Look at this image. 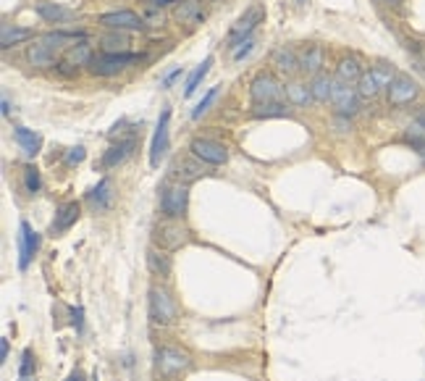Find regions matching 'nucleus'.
Returning a JSON list of instances; mask_svg holds the SVG:
<instances>
[{
    "label": "nucleus",
    "mask_w": 425,
    "mask_h": 381,
    "mask_svg": "<svg viewBox=\"0 0 425 381\" xmlns=\"http://www.w3.org/2000/svg\"><path fill=\"white\" fill-rule=\"evenodd\" d=\"M155 368L160 376H178L192 368V358H189V352L178 350V347H160L155 352Z\"/></svg>",
    "instance_id": "39448f33"
},
{
    "label": "nucleus",
    "mask_w": 425,
    "mask_h": 381,
    "mask_svg": "<svg viewBox=\"0 0 425 381\" xmlns=\"http://www.w3.org/2000/svg\"><path fill=\"white\" fill-rule=\"evenodd\" d=\"M19 381H34V379H30V376H19Z\"/></svg>",
    "instance_id": "3c124183"
},
{
    "label": "nucleus",
    "mask_w": 425,
    "mask_h": 381,
    "mask_svg": "<svg viewBox=\"0 0 425 381\" xmlns=\"http://www.w3.org/2000/svg\"><path fill=\"white\" fill-rule=\"evenodd\" d=\"M284 92H287L289 103H294V105H307L310 101H315L310 84H305V82H289L287 87H284Z\"/></svg>",
    "instance_id": "cd10ccee"
},
{
    "label": "nucleus",
    "mask_w": 425,
    "mask_h": 381,
    "mask_svg": "<svg viewBox=\"0 0 425 381\" xmlns=\"http://www.w3.org/2000/svg\"><path fill=\"white\" fill-rule=\"evenodd\" d=\"M8 113H11V103L3 101V116H8Z\"/></svg>",
    "instance_id": "8fccbe9b"
},
{
    "label": "nucleus",
    "mask_w": 425,
    "mask_h": 381,
    "mask_svg": "<svg viewBox=\"0 0 425 381\" xmlns=\"http://www.w3.org/2000/svg\"><path fill=\"white\" fill-rule=\"evenodd\" d=\"M187 208H189L187 184H181V181L163 184V192H160V211L166 213L169 219H184Z\"/></svg>",
    "instance_id": "20e7f679"
},
{
    "label": "nucleus",
    "mask_w": 425,
    "mask_h": 381,
    "mask_svg": "<svg viewBox=\"0 0 425 381\" xmlns=\"http://www.w3.org/2000/svg\"><path fill=\"white\" fill-rule=\"evenodd\" d=\"M331 101H334V105H336V110L341 113V116H355L357 110H360V92H357V87H352V84H344V82L334 79V92H331Z\"/></svg>",
    "instance_id": "9d476101"
},
{
    "label": "nucleus",
    "mask_w": 425,
    "mask_h": 381,
    "mask_svg": "<svg viewBox=\"0 0 425 381\" xmlns=\"http://www.w3.org/2000/svg\"><path fill=\"white\" fill-rule=\"evenodd\" d=\"M32 34L34 32L32 30H24V27H11V24H3L0 27V45L8 51V48H13V45H21V42L32 40Z\"/></svg>",
    "instance_id": "5701e85b"
},
{
    "label": "nucleus",
    "mask_w": 425,
    "mask_h": 381,
    "mask_svg": "<svg viewBox=\"0 0 425 381\" xmlns=\"http://www.w3.org/2000/svg\"><path fill=\"white\" fill-rule=\"evenodd\" d=\"M134 150H137V137H129V140L108 148L105 155H103V169H116V166H121V163L129 161V158L134 155Z\"/></svg>",
    "instance_id": "2eb2a0df"
},
{
    "label": "nucleus",
    "mask_w": 425,
    "mask_h": 381,
    "mask_svg": "<svg viewBox=\"0 0 425 381\" xmlns=\"http://www.w3.org/2000/svg\"><path fill=\"white\" fill-rule=\"evenodd\" d=\"M376 3H381V6H388V8H399L405 0H376Z\"/></svg>",
    "instance_id": "49530a36"
},
{
    "label": "nucleus",
    "mask_w": 425,
    "mask_h": 381,
    "mask_svg": "<svg viewBox=\"0 0 425 381\" xmlns=\"http://www.w3.org/2000/svg\"><path fill=\"white\" fill-rule=\"evenodd\" d=\"M263 19H266V6L263 3H255V6H249L242 16L237 19V24L231 27V32H228L226 37V45L234 51L237 45H242V42L247 40V37H252V32L263 24Z\"/></svg>",
    "instance_id": "f257e3e1"
},
{
    "label": "nucleus",
    "mask_w": 425,
    "mask_h": 381,
    "mask_svg": "<svg viewBox=\"0 0 425 381\" xmlns=\"http://www.w3.org/2000/svg\"><path fill=\"white\" fill-rule=\"evenodd\" d=\"M216 98H218V87H213V90H210L208 95H205V98H202V101L195 105V110H192V119H200L202 113H208L210 105H213V101H216Z\"/></svg>",
    "instance_id": "c9c22d12"
},
{
    "label": "nucleus",
    "mask_w": 425,
    "mask_h": 381,
    "mask_svg": "<svg viewBox=\"0 0 425 381\" xmlns=\"http://www.w3.org/2000/svg\"><path fill=\"white\" fill-rule=\"evenodd\" d=\"M189 240V231L176 224V221H166V224H160L158 229H155V242H158L163 250H178L181 245H187Z\"/></svg>",
    "instance_id": "9b49d317"
},
{
    "label": "nucleus",
    "mask_w": 425,
    "mask_h": 381,
    "mask_svg": "<svg viewBox=\"0 0 425 381\" xmlns=\"http://www.w3.org/2000/svg\"><path fill=\"white\" fill-rule=\"evenodd\" d=\"M310 90H313V98H315L318 103H326L331 101V92H334V79L328 77V74H315L313 77V82H310Z\"/></svg>",
    "instance_id": "bb28decb"
},
{
    "label": "nucleus",
    "mask_w": 425,
    "mask_h": 381,
    "mask_svg": "<svg viewBox=\"0 0 425 381\" xmlns=\"http://www.w3.org/2000/svg\"><path fill=\"white\" fill-rule=\"evenodd\" d=\"M100 24H105L108 30H119V32L145 30V19L137 16L134 11H110V13H103V16H100Z\"/></svg>",
    "instance_id": "f8f14e48"
},
{
    "label": "nucleus",
    "mask_w": 425,
    "mask_h": 381,
    "mask_svg": "<svg viewBox=\"0 0 425 381\" xmlns=\"http://www.w3.org/2000/svg\"><path fill=\"white\" fill-rule=\"evenodd\" d=\"M252 116L255 119H281V116H289V108L284 103H263L252 108Z\"/></svg>",
    "instance_id": "473e14b6"
},
{
    "label": "nucleus",
    "mask_w": 425,
    "mask_h": 381,
    "mask_svg": "<svg viewBox=\"0 0 425 381\" xmlns=\"http://www.w3.org/2000/svg\"><path fill=\"white\" fill-rule=\"evenodd\" d=\"M360 77H362V66H360V60L355 58V56H346V58H341L336 63V79L344 82V84H355V82H360Z\"/></svg>",
    "instance_id": "412c9836"
},
{
    "label": "nucleus",
    "mask_w": 425,
    "mask_h": 381,
    "mask_svg": "<svg viewBox=\"0 0 425 381\" xmlns=\"http://www.w3.org/2000/svg\"><path fill=\"white\" fill-rule=\"evenodd\" d=\"M381 90H384V87L378 84L373 69L362 71V77H360V82H357V92H360V98H376Z\"/></svg>",
    "instance_id": "2f4dec72"
},
{
    "label": "nucleus",
    "mask_w": 425,
    "mask_h": 381,
    "mask_svg": "<svg viewBox=\"0 0 425 381\" xmlns=\"http://www.w3.org/2000/svg\"><path fill=\"white\" fill-rule=\"evenodd\" d=\"M24 190L30 192V195H34V192L40 190V171L34 169V166H24Z\"/></svg>",
    "instance_id": "72a5a7b5"
},
{
    "label": "nucleus",
    "mask_w": 425,
    "mask_h": 381,
    "mask_svg": "<svg viewBox=\"0 0 425 381\" xmlns=\"http://www.w3.org/2000/svg\"><path fill=\"white\" fill-rule=\"evenodd\" d=\"M205 174H208V166L200 158H181V161L174 163V176L181 184H192V181H197Z\"/></svg>",
    "instance_id": "4468645a"
},
{
    "label": "nucleus",
    "mask_w": 425,
    "mask_h": 381,
    "mask_svg": "<svg viewBox=\"0 0 425 381\" xmlns=\"http://www.w3.org/2000/svg\"><path fill=\"white\" fill-rule=\"evenodd\" d=\"M273 66H276L278 74H287V77L297 74L299 71L297 51H294V48H278V51L273 53Z\"/></svg>",
    "instance_id": "6ab92c4d"
},
{
    "label": "nucleus",
    "mask_w": 425,
    "mask_h": 381,
    "mask_svg": "<svg viewBox=\"0 0 425 381\" xmlns=\"http://www.w3.org/2000/svg\"><path fill=\"white\" fill-rule=\"evenodd\" d=\"M89 202H92V208H98V211H105L110 202V179H100L98 187H92L89 192Z\"/></svg>",
    "instance_id": "7c9ffc66"
},
{
    "label": "nucleus",
    "mask_w": 425,
    "mask_h": 381,
    "mask_svg": "<svg viewBox=\"0 0 425 381\" xmlns=\"http://www.w3.org/2000/svg\"><path fill=\"white\" fill-rule=\"evenodd\" d=\"M13 140L19 142V148L27 153L30 158H32V155H37V153H40V148H42L40 134H34V131L27 129V127H16V129H13Z\"/></svg>",
    "instance_id": "4be33fe9"
},
{
    "label": "nucleus",
    "mask_w": 425,
    "mask_h": 381,
    "mask_svg": "<svg viewBox=\"0 0 425 381\" xmlns=\"http://www.w3.org/2000/svg\"><path fill=\"white\" fill-rule=\"evenodd\" d=\"M148 311H150V321L158 323V326H171L178 316L176 302H174V297H171L163 287H152V290H150Z\"/></svg>",
    "instance_id": "f03ea898"
},
{
    "label": "nucleus",
    "mask_w": 425,
    "mask_h": 381,
    "mask_svg": "<svg viewBox=\"0 0 425 381\" xmlns=\"http://www.w3.org/2000/svg\"><path fill=\"white\" fill-rule=\"evenodd\" d=\"M150 8H166V6H171V3H178V0H148Z\"/></svg>",
    "instance_id": "37998d69"
},
{
    "label": "nucleus",
    "mask_w": 425,
    "mask_h": 381,
    "mask_svg": "<svg viewBox=\"0 0 425 381\" xmlns=\"http://www.w3.org/2000/svg\"><path fill=\"white\" fill-rule=\"evenodd\" d=\"M407 137H412V140H425V110H420L415 119L410 121Z\"/></svg>",
    "instance_id": "f704fd0d"
},
{
    "label": "nucleus",
    "mask_w": 425,
    "mask_h": 381,
    "mask_svg": "<svg viewBox=\"0 0 425 381\" xmlns=\"http://www.w3.org/2000/svg\"><path fill=\"white\" fill-rule=\"evenodd\" d=\"M142 19L148 21L150 27H160V24H163V13H158V11H148Z\"/></svg>",
    "instance_id": "a19ab883"
},
{
    "label": "nucleus",
    "mask_w": 425,
    "mask_h": 381,
    "mask_svg": "<svg viewBox=\"0 0 425 381\" xmlns=\"http://www.w3.org/2000/svg\"><path fill=\"white\" fill-rule=\"evenodd\" d=\"M178 74H181V66H178V69H174L171 74H166V77H163V87H171V82L176 79Z\"/></svg>",
    "instance_id": "c03bdc74"
},
{
    "label": "nucleus",
    "mask_w": 425,
    "mask_h": 381,
    "mask_svg": "<svg viewBox=\"0 0 425 381\" xmlns=\"http://www.w3.org/2000/svg\"><path fill=\"white\" fill-rule=\"evenodd\" d=\"M34 11H37V13H40V16L48 21V24H60V21L74 19V11L63 8V6H58V3H50V0H40V3H34Z\"/></svg>",
    "instance_id": "f3484780"
},
{
    "label": "nucleus",
    "mask_w": 425,
    "mask_h": 381,
    "mask_svg": "<svg viewBox=\"0 0 425 381\" xmlns=\"http://www.w3.org/2000/svg\"><path fill=\"white\" fill-rule=\"evenodd\" d=\"M323 60H326V56H323V48H318V45H307L305 51L299 53V71H305V74H320V69H323Z\"/></svg>",
    "instance_id": "a211bd4d"
},
{
    "label": "nucleus",
    "mask_w": 425,
    "mask_h": 381,
    "mask_svg": "<svg viewBox=\"0 0 425 381\" xmlns=\"http://www.w3.org/2000/svg\"><path fill=\"white\" fill-rule=\"evenodd\" d=\"M27 60H30L34 69H50V66H58V63H55V53L50 51L48 45H42V42H34V45H30V51H27Z\"/></svg>",
    "instance_id": "aec40b11"
},
{
    "label": "nucleus",
    "mask_w": 425,
    "mask_h": 381,
    "mask_svg": "<svg viewBox=\"0 0 425 381\" xmlns=\"http://www.w3.org/2000/svg\"><path fill=\"white\" fill-rule=\"evenodd\" d=\"M66 381H84V373H81L79 368H77V371H71V373H69V379H66Z\"/></svg>",
    "instance_id": "09e8293b"
},
{
    "label": "nucleus",
    "mask_w": 425,
    "mask_h": 381,
    "mask_svg": "<svg viewBox=\"0 0 425 381\" xmlns=\"http://www.w3.org/2000/svg\"><path fill=\"white\" fill-rule=\"evenodd\" d=\"M0 358H8V340H0Z\"/></svg>",
    "instance_id": "de8ad7c7"
},
{
    "label": "nucleus",
    "mask_w": 425,
    "mask_h": 381,
    "mask_svg": "<svg viewBox=\"0 0 425 381\" xmlns=\"http://www.w3.org/2000/svg\"><path fill=\"white\" fill-rule=\"evenodd\" d=\"M58 71L63 74V77H71V74H77V66H71L69 60H60V63H58Z\"/></svg>",
    "instance_id": "79ce46f5"
},
{
    "label": "nucleus",
    "mask_w": 425,
    "mask_h": 381,
    "mask_svg": "<svg viewBox=\"0 0 425 381\" xmlns=\"http://www.w3.org/2000/svg\"><path fill=\"white\" fill-rule=\"evenodd\" d=\"M388 90V105H410V103L417 101V95H420V87H417V82L412 77H407V74H396L394 82L386 87Z\"/></svg>",
    "instance_id": "0eeeda50"
},
{
    "label": "nucleus",
    "mask_w": 425,
    "mask_h": 381,
    "mask_svg": "<svg viewBox=\"0 0 425 381\" xmlns=\"http://www.w3.org/2000/svg\"><path fill=\"white\" fill-rule=\"evenodd\" d=\"M210 66H213V58H205L202 63H200L197 69L192 71L189 74V79H187V84H184V98H192L195 92H197V87L202 84V79L208 77V71H210Z\"/></svg>",
    "instance_id": "c756f323"
},
{
    "label": "nucleus",
    "mask_w": 425,
    "mask_h": 381,
    "mask_svg": "<svg viewBox=\"0 0 425 381\" xmlns=\"http://www.w3.org/2000/svg\"><path fill=\"white\" fill-rule=\"evenodd\" d=\"M134 60H139V56H134V53H100L89 63V74H95V77H113V74L124 71V66L134 63Z\"/></svg>",
    "instance_id": "423d86ee"
},
{
    "label": "nucleus",
    "mask_w": 425,
    "mask_h": 381,
    "mask_svg": "<svg viewBox=\"0 0 425 381\" xmlns=\"http://www.w3.org/2000/svg\"><path fill=\"white\" fill-rule=\"evenodd\" d=\"M405 140H407V145H410V148H412V150H415L417 155L425 161V140H412V137H405Z\"/></svg>",
    "instance_id": "ea45409f"
},
{
    "label": "nucleus",
    "mask_w": 425,
    "mask_h": 381,
    "mask_svg": "<svg viewBox=\"0 0 425 381\" xmlns=\"http://www.w3.org/2000/svg\"><path fill=\"white\" fill-rule=\"evenodd\" d=\"M176 19L181 24H200L205 19V13H202V6L197 0H181L176 6Z\"/></svg>",
    "instance_id": "b1692460"
},
{
    "label": "nucleus",
    "mask_w": 425,
    "mask_h": 381,
    "mask_svg": "<svg viewBox=\"0 0 425 381\" xmlns=\"http://www.w3.org/2000/svg\"><path fill=\"white\" fill-rule=\"evenodd\" d=\"M287 92L281 87V82L273 77V74H268V71H260L255 74V79L249 82V98L255 105H263V103H281Z\"/></svg>",
    "instance_id": "7ed1b4c3"
},
{
    "label": "nucleus",
    "mask_w": 425,
    "mask_h": 381,
    "mask_svg": "<svg viewBox=\"0 0 425 381\" xmlns=\"http://www.w3.org/2000/svg\"><path fill=\"white\" fill-rule=\"evenodd\" d=\"M100 48H103V53H126L129 37L119 30H110L108 34L100 40Z\"/></svg>",
    "instance_id": "c85d7f7f"
},
{
    "label": "nucleus",
    "mask_w": 425,
    "mask_h": 381,
    "mask_svg": "<svg viewBox=\"0 0 425 381\" xmlns=\"http://www.w3.org/2000/svg\"><path fill=\"white\" fill-rule=\"evenodd\" d=\"M84 155H87V153H84V148H81V145H77V148H71V150L66 153V161H63V163H66L69 169H71V166H79V163L84 161Z\"/></svg>",
    "instance_id": "58836bf2"
},
{
    "label": "nucleus",
    "mask_w": 425,
    "mask_h": 381,
    "mask_svg": "<svg viewBox=\"0 0 425 381\" xmlns=\"http://www.w3.org/2000/svg\"><path fill=\"white\" fill-rule=\"evenodd\" d=\"M252 48H255V37H247V40L242 42V45H237V48H234L231 58L237 60V63H242V60H244V58L249 56V53H252Z\"/></svg>",
    "instance_id": "e433bc0d"
},
{
    "label": "nucleus",
    "mask_w": 425,
    "mask_h": 381,
    "mask_svg": "<svg viewBox=\"0 0 425 381\" xmlns=\"http://www.w3.org/2000/svg\"><path fill=\"white\" fill-rule=\"evenodd\" d=\"M40 247V237H37V231L32 229L27 221H21L19 224V269L21 271H27L30 269L32 258H34V252Z\"/></svg>",
    "instance_id": "ddd939ff"
},
{
    "label": "nucleus",
    "mask_w": 425,
    "mask_h": 381,
    "mask_svg": "<svg viewBox=\"0 0 425 381\" xmlns=\"http://www.w3.org/2000/svg\"><path fill=\"white\" fill-rule=\"evenodd\" d=\"M169 124H171V110L163 108L160 110L158 127L152 131V142H150V166H152V169H158L160 158L169 150Z\"/></svg>",
    "instance_id": "1a4fd4ad"
},
{
    "label": "nucleus",
    "mask_w": 425,
    "mask_h": 381,
    "mask_svg": "<svg viewBox=\"0 0 425 381\" xmlns=\"http://www.w3.org/2000/svg\"><path fill=\"white\" fill-rule=\"evenodd\" d=\"M92 381H100V376H98V373H95V376H92Z\"/></svg>",
    "instance_id": "603ef678"
},
{
    "label": "nucleus",
    "mask_w": 425,
    "mask_h": 381,
    "mask_svg": "<svg viewBox=\"0 0 425 381\" xmlns=\"http://www.w3.org/2000/svg\"><path fill=\"white\" fill-rule=\"evenodd\" d=\"M71 316H74V326H77V329H81V316H84V313H81V308H74V311H71Z\"/></svg>",
    "instance_id": "a18cd8bd"
},
{
    "label": "nucleus",
    "mask_w": 425,
    "mask_h": 381,
    "mask_svg": "<svg viewBox=\"0 0 425 381\" xmlns=\"http://www.w3.org/2000/svg\"><path fill=\"white\" fill-rule=\"evenodd\" d=\"M148 269L155 273V276H169L171 273V258L166 255V250L150 247L148 250Z\"/></svg>",
    "instance_id": "393cba45"
},
{
    "label": "nucleus",
    "mask_w": 425,
    "mask_h": 381,
    "mask_svg": "<svg viewBox=\"0 0 425 381\" xmlns=\"http://www.w3.org/2000/svg\"><path fill=\"white\" fill-rule=\"evenodd\" d=\"M79 219V202H63L58 211H55V219L50 224V234L55 237V234H63V231H69L74 224Z\"/></svg>",
    "instance_id": "dca6fc26"
},
{
    "label": "nucleus",
    "mask_w": 425,
    "mask_h": 381,
    "mask_svg": "<svg viewBox=\"0 0 425 381\" xmlns=\"http://www.w3.org/2000/svg\"><path fill=\"white\" fill-rule=\"evenodd\" d=\"M189 150H192L195 158L210 163V166H223V163L228 161L226 145H221V142H216V140H208V137H197V140H192Z\"/></svg>",
    "instance_id": "6e6552de"
},
{
    "label": "nucleus",
    "mask_w": 425,
    "mask_h": 381,
    "mask_svg": "<svg viewBox=\"0 0 425 381\" xmlns=\"http://www.w3.org/2000/svg\"><path fill=\"white\" fill-rule=\"evenodd\" d=\"M32 371H34V355H32V350H24L21 352L19 376H32Z\"/></svg>",
    "instance_id": "4c0bfd02"
},
{
    "label": "nucleus",
    "mask_w": 425,
    "mask_h": 381,
    "mask_svg": "<svg viewBox=\"0 0 425 381\" xmlns=\"http://www.w3.org/2000/svg\"><path fill=\"white\" fill-rule=\"evenodd\" d=\"M92 45L84 40H79L77 45H71L69 51H66V60H69L71 66H89L92 63Z\"/></svg>",
    "instance_id": "a878e982"
}]
</instances>
